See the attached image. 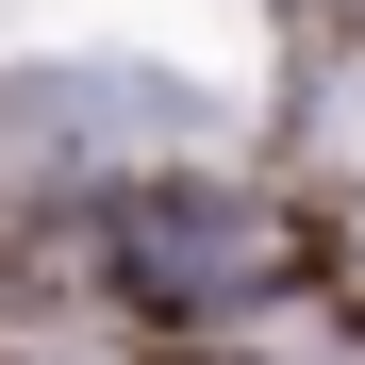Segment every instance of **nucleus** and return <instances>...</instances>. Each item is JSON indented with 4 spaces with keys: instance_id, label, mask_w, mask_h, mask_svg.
Listing matches in <instances>:
<instances>
[{
    "instance_id": "f257e3e1",
    "label": "nucleus",
    "mask_w": 365,
    "mask_h": 365,
    "mask_svg": "<svg viewBox=\"0 0 365 365\" xmlns=\"http://www.w3.org/2000/svg\"><path fill=\"white\" fill-rule=\"evenodd\" d=\"M0 133L17 150H166V133H216L200 83H166V67H17L0 83Z\"/></svg>"
}]
</instances>
